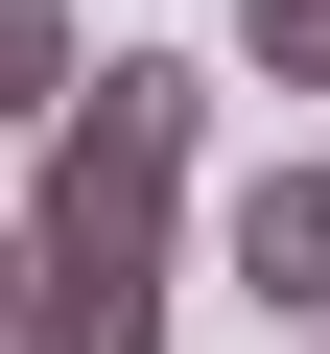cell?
<instances>
[{"instance_id": "cell-1", "label": "cell", "mask_w": 330, "mask_h": 354, "mask_svg": "<svg viewBox=\"0 0 330 354\" xmlns=\"http://www.w3.org/2000/svg\"><path fill=\"white\" fill-rule=\"evenodd\" d=\"M189 142H213V71H189V48H118V71H71V118H48V189H24V236H0V260H71V283H165Z\"/></svg>"}, {"instance_id": "cell-2", "label": "cell", "mask_w": 330, "mask_h": 354, "mask_svg": "<svg viewBox=\"0 0 330 354\" xmlns=\"http://www.w3.org/2000/svg\"><path fill=\"white\" fill-rule=\"evenodd\" d=\"M236 283L283 330H330V165H260V189H236Z\"/></svg>"}, {"instance_id": "cell-3", "label": "cell", "mask_w": 330, "mask_h": 354, "mask_svg": "<svg viewBox=\"0 0 330 354\" xmlns=\"http://www.w3.org/2000/svg\"><path fill=\"white\" fill-rule=\"evenodd\" d=\"M71 71H95V48H71V0H0V118H24V142L71 118Z\"/></svg>"}, {"instance_id": "cell-4", "label": "cell", "mask_w": 330, "mask_h": 354, "mask_svg": "<svg viewBox=\"0 0 330 354\" xmlns=\"http://www.w3.org/2000/svg\"><path fill=\"white\" fill-rule=\"evenodd\" d=\"M236 71L260 95H330V0H236Z\"/></svg>"}, {"instance_id": "cell-5", "label": "cell", "mask_w": 330, "mask_h": 354, "mask_svg": "<svg viewBox=\"0 0 330 354\" xmlns=\"http://www.w3.org/2000/svg\"><path fill=\"white\" fill-rule=\"evenodd\" d=\"M307 354H330V330H307Z\"/></svg>"}]
</instances>
